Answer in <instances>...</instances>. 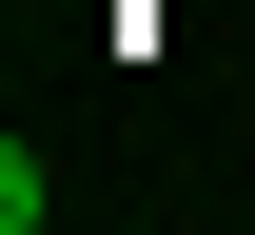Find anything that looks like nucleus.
<instances>
[{
  "label": "nucleus",
  "instance_id": "f257e3e1",
  "mask_svg": "<svg viewBox=\"0 0 255 235\" xmlns=\"http://www.w3.org/2000/svg\"><path fill=\"white\" fill-rule=\"evenodd\" d=\"M59 216V176H39V137H0V235H39Z\"/></svg>",
  "mask_w": 255,
  "mask_h": 235
}]
</instances>
